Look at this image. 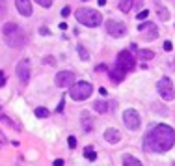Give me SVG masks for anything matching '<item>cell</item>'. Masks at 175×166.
<instances>
[{"mask_svg": "<svg viewBox=\"0 0 175 166\" xmlns=\"http://www.w3.org/2000/svg\"><path fill=\"white\" fill-rule=\"evenodd\" d=\"M175 144V131L166 123H160L151 129V133L143 138V148L153 153H166Z\"/></svg>", "mask_w": 175, "mask_h": 166, "instance_id": "6da1fadb", "label": "cell"}, {"mask_svg": "<svg viewBox=\"0 0 175 166\" xmlns=\"http://www.w3.org/2000/svg\"><path fill=\"white\" fill-rule=\"evenodd\" d=\"M136 65V60L134 56L131 54V51H121L117 54V60H116V67L110 71V80L112 82H121L123 78H125V75L128 71H132Z\"/></svg>", "mask_w": 175, "mask_h": 166, "instance_id": "7a4b0ae2", "label": "cell"}, {"mask_svg": "<svg viewBox=\"0 0 175 166\" xmlns=\"http://www.w3.org/2000/svg\"><path fill=\"white\" fill-rule=\"evenodd\" d=\"M2 34H4V39L9 47H15V49H20L24 43H26V36H24L23 28L15 23H6L2 28Z\"/></svg>", "mask_w": 175, "mask_h": 166, "instance_id": "3957f363", "label": "cell"}, {"mask_svg": "<svg viewBox=\"0 0 175 166\" xmlns=\"http://www.w3.org/2000/svg\"><path fill=\"white\" fill-rule=\"evenodd\" d=\"M76 21L84 26H90V28H95L102 23V15L97 11V9H90V8H78L75 13Z\"/></svg>", "mask_w": 175, "mask_h": 166, "instance_id": "277c9868", "label": "cell"}, {"mask_svg": "<svg viewBox=\"0 0 175 166\" xmlns=\"http://www.w3.org/2000/svg\"><path fill=\"white\" fill-rule=\"evenodd\" d=\"M91 93H93V86H91L90 82H84V80L75 82L73 86L69 88V95H71V99H75V101H84V99H88Z\"/></svg>", "mask_w": 175, "mask_h": 166, "instance_id": "5b68a950", "label": "cell"}, {"mask_svg": "<svg viewBox=\"0 0 175 166\" xmlns=\"http://www.w3.org/2000/svg\"><path fill=\"white\" fill-rule=\"evenodd\" d=\"M157 92H158V95H160L164 101H173V99H175L173 82H171L168 77H162V78L157 82Z\"/></svg>", "mask_w": 175, "mask_h": 166, "instance_id": "8992f818", "label": "cell"}, {"mask_svg": "<svg viewBox=\"0 0 175 166\" xmlns=\"http://www.w3.org/2000/svg\"><path fill=\"white\" fill-rule=\"evenodd\" d=\"M123 121H125L127 129H131V131H136V129H140V125H142L140 114H138L134 108H127L125 112H123Z\"/></svg>", "mask_w": 175, "mask_h": 166, "instance_id": "52a82bcc", "label": "cell"}, {"mask_svg": "<svg viewBox=\"0 0 175 166\" xmlns=\"http://www.w3.org/2000/svg\"><path fill=\"white\" fill-rule=\"evenodd\" d=\"M106 32L110 34L112 37H123L127 34V28H125V24H123V23L110 19V21L106 23Z\"/></svg>", "mask_w": 175, "mask_h": 166, "instance_id": "ba28073f", "label": "cell"}, {"mask_svg": "<svg viewBox=\"0 0 175 166\" xmlns=\"http://www.w3.org/2000/svg\"><path fill=\"white\" fill-rule=\"evenodd\" d=\"M75 84V73L73 71H60L56 75V86L58 88H69Z\"/></svg>", "mask_w": 175, "mask_h": 166, "instance_id": "9c48e42d", "label": "cell"}, {"mask_svg": "<svg viewBox=\"0 0 175 166\" xmlns=\"http://www.w3.org/2000/svg\"><path fill=\"white\" fill-rule=\"evenodd\" d=\"M138 30H140V34L147 39V41H153V39H157V36H158L157 24H153V23H143V24L138 26Z\"/></svg>", "mask_w": 175, "mask_h": 166, "instance_id": "30bf717a", "label": "cell"}, {"mask_svg": "<svg viewBox=\"0 0 175 166\" xmlns=\"http://www.w3.org/2000/svg\"><path fill=\"white\" fill-rule=\"evenodd\" d=\"M17 77L23 84L28 82V78H30V62L28 60H20L17 64Z\"/></svg>", "mask_w": 175, "mask_h": 166, "instance_id": "8fae6325", "label": "cell"}, {"mask_svg": "<svg viewBox=\"0 0 175 166\" xmlns=\"http://www.w3.org/2000/svg\"><path fill=\"white\" fill-rule=\"evenodd\" d=\"M15 6H17V11L23 17H30L32 15V2L30 0H15Z\"/></svg>", "mask_w": 175, "mask_h": 166, "instance_id": "7c38bea8", "label": "cell"}, {"mask_svg": "<svg viewBox=\"0 0 175 166\" xmlns=\"http://www.w3.org/2000/svg\"><path fill=\"white\" fill-rule=\"evenodd\" d=\"M104 140H106V142H110V144H117V142L121 140L119 131H117V129H114V127L106 129V131H104Z\"/></svg>", "mask_w": 175, "mask_h": 166, "instance_id": "4fadbf2b", "label": "cell"}, {"mask_svg": "<svg viewBox=\"0 0 175 166\" xmlns=\"http://www.w3.org/2000/svg\"><path fill=\"white\" fill-rule=\"evenodd\" d=\"M123 166H142V162L132 155H125L123 157Z\"/></svg>", "mask_w": 175, "mask_h": 166, "instance_id": "5bb4252c", "label": "cell"}, {"mask_svg": "<svg viewBox=\"0 0 175 166\" xmlns=\"http://www.w3.org/2000/svg\"><path fill=\"white\" fill-rule=\"evenodd\" d=\"M132 6H134V0H121V2H119V9H121L123 13L131 11Z\"/></svg>", "mask_w": 175, "mask_h": 166, "instance_id": "9a60e30c", "label": "cell"}, {"mask_svg": "<svg viewBox=\"0 0 175 166\" xmlns=\"http://www.w3.org/2000/svg\"><path fill=\"white\" fill-rule=\"evenodd\" d=\"M138 56H140L142 60H145V62H147V60H151L153 56H155V52H153V51H149V49H142V51H138Z\"/></svg>", "mask_w": 175, "mask_h": 166, "instance_id": "2e32d148", "label": "cell"}, {"mask_svg": "<svg viewBox=\"0 0 175 166\" xmlns=\"http://www.w3.org/2000/svg\"><path fill=\"white\" fill-rule=\"evenodd\" d=\"M82 127L86 131H91V119H90V114L88 112H82Z\"/></svg>", "mask_w": 175, "mask_h": 166, "instance_id": "e0dca14e", "label": "cell"}, {"mask_svg": "<svg viewBox=\"0 0 175 166\" xmlns=\"http://www.w3.org/2000/svg\"><path fill=\"white\" fill-rule=\"evenodd\" d=\"M93 107H95V110H97L99 114H104L106 110H108V103H104V101H97Z\"/></svg>", "mask_w": 175, "mask_h": 166, "instance_id": "ac0fdd59", "label": "cell"}, {"mask_svg": "<svg viewBox=\"0 0 175 166\" xmlns=\"http://www.w3.org/2000/svg\"><path fill=\"white\" fill-rule=\"evenodd\" d=\"M157 13H158V17H160V21H168V19H169V11L166 8H162V6H158Z\"/></svg>", "mask_w": 175, "mask_h": 166, "instance_id": "d6986e66", "label": "cell"}, {"mask_svg": "<svg viewBox=\"0 0 175 166\" xmlns=\"http://www.w3.org/2000/svg\"><path fill=\"white\" fill-rule=\"evenodd\" d=\"M84 157H86L88 160H95V159H97V153L93 151V148H91V146H88V148H86V151H84Z\"/></svg>", "mask_w": 175, "mask_h": 166, "instance_id": "ffe728a7", "label": "cell"}, {"mask_svg": "<svg viewBox=\"0 0 175 166\" xmlns=\"http://www.w3.org/2000/svg\"><path fill=\"white\" fill-rule=\"evenodd\" d=\"M35 116H37V118H49V110L39 107V108H35Z\"/></svg>", "mask_w": 175, "mask_h": 166, "instance_id": "44dd1931", "label": "cell"}, {"mask_svg": "<svg viewBox=\"0 0 175 166\" xmlns=\"http://www.w3.org/2000/svg\"><path fill=\"white\" fill-rule=\"evenodd\" d=\"M78 54H80L82 60H90V54H88V51H86L84 47H82V45H78Z\"/></svg>", "mask_w": 175, "mask_h": 166, "instance_id": "7402d4cb", "label": "cell"}, {"mask_svg": "<svg viewBox=\"0 0 175 166\" xmlns=\"http://www.w3.org/2000/svg\"><path fill=\"white\" fill-rule=\"evenodd\" d=\"M35 2H37L41 8H50L52 6V0H35Z\"/></svg>", "mask_w": 175, "mask_h": 166, "instance_id": "603a6c76", "label": "cell"}, {"mask_svg": "<svg viewBox=\"0 0 175 166\" xmlns=\"http://www.w3.org/2000/svg\"><path fill=\"white\" fill-rule=\"evenodd\" d=\"M147 15H149V11H147V9H142V11H140V13H138V15H136V17H138V19H140V21H143V19H147Z\"/></svg>", "mask_w": 175, "mask_h": 166, "instance_id": "cb8c5ba5", "label": "cell"}, {"mask_svg": "<svg viewBox=\"0 0 175 166\" xmlns=\"http://www.w3.org/2000/svg\"><path fill=\"white\" fill-rule=\"evenodd\" d=\"M67 142H69V148H71V149H75V146H76V138H75V136H69V138H67Z\"/></svg>", "mask_w": 175, "mask_h": 166, "instance_id": "d4e9b609", "label": "cell"}, {"mask_svg": "<svg viewBox=\"0 0 175 166\" xmlns=\"http://www.w3.org/2000/svg\"><path fill=\"white\" fill-rule=\"evenodd\" d=\"M69 15H71V8L65 6L64 9H61V17H69Z\"/></svg>", "mask_w": 175, "mask_h": 166, "instance_id": "484cf974", "label": "cell"}, {"mask_svg": "<svg viewBox=\"0 0 175 166\" xmlns=\"http://www.w3.org/2000/svg\"><path fill=\"white\" fill-rule=\"evenodd\" d=\"M171 49H173V45H171V41H164V51H171Z\"/></svg>", "mask_w": 175, "mask_h": 166, "instance_id": "4316f807", "label": "cell"}, {"mask_svg": "<svg viewBox=\"0 0 175 166\" xmlns=\"http://www.w3.org/2000/svg\"><path fill=\"white\" fill-rule=\"evenodd\" d=\"M39 34H41V36H49V34H50V32H49V28H45V26H41V28H39Z\"/></svg>", "mask_w": 175, "mask_h": 166, "instance_id": "83f0119b", "label": "cell"}, {"mask_svg": "<svg viewBox=\"0 0 175 166\" xmlns=\"http://www.w3.org/2000/svg\"><path fill=\"white\" fill-rule=\"evenodd\" d=\"M4 84H6V77H4V73L0 71V86H4Z\"/></svg>", "mask_w": 175, "mask_h": 166, "instance_id": "f1b7e54d", "label": "cell"}, {"mask_svg": "<svg viewBox=\"0 0 175 166\" xmlns=\"http://www.w3.org/2000/svg\"><path fill=\"white\" fill-rule=\"evenodd\" d=\"M54 166H64V160H61V159H56V160H54Z\"/></svg>", "mask_w": 175, "mask_h": 166, "instance_id": "f546056e", "label": "cell"}, {"mask_svg": "<svg viewBox=\"0 0 175 166\" xmlns=\"http://www.w3.org/2000/svg\"><path fill=\"white\" fill-rule=\"evenodd\" d=\"M97 71H106V65L102 64V65H97Z\"/></svg>", "mask_w": 175, "mask_h": 166, "instance_id": "4dcf8cb0", "label": "cell"}, {"mask_svg": "<svg viewBox=\"0 0 175 166\" xmlns=\"http://www.w3.org/2000/svg\"><path fill=\"white\" fill-rule=\"evenodd\" d=\"M131 51H132V52H138V47H136V43H132V45H131Z\"/></svg>", "mask_w": 175, "mask_h": 166, "instance_id": "1f68e13d", "label": "cell"}, {"mask_svg": "<svg viewBox=\"0 0 175 166\" xmlns=\"http://www.w3.org/2000/svg\"><path fill=\"white\" fill-rule=\"evenodd\" d=\"M45 62H47V64H54V60H52V56H47V58H45Z\"/></svg>", "mask_w": 175, "mask_h": 166, "instance_id": "d6a6232c", "label": "cell"}, {"mask_svg": "<svg viewBox=\"0 0 175 166\" xmlns=\"http://www.w3.org/2000/svg\"><path fill=\"white\" fill-rule=\"evenodd\" d=\"M0 144H6V138H4V134H0Z\"/></svg>", "mask_w": 175, "mask_h": 166, "instance_id": "836d02e7", "label": "cell"}, {"mask_svg": "<svg viewBox=\"0 0 175 166\" xmlns=\"http://www.w3.org/2000/svg\"><path fill=\"white\" fill-rule=\"evenodd\" d=\"M106 4V0H99V6H104Z\"/></svg>", "mask_w": 175, "mask_h": 166, "instance_id": "e575fe53", "label": "cell"}, {"mask_svg": "<svg viewBox=\"0 0 175 166\" xmlns=\"http://www.w3.org/2000/svg\"><path fill=\"white\" fill-rule=\"evenodd\" d=\"M84 2H88V0H84Z\"/></svg>", "mask_w": 175, "mask_h": 166, "instance_id": "d590c367", "label": "cell"}]
</instances>
